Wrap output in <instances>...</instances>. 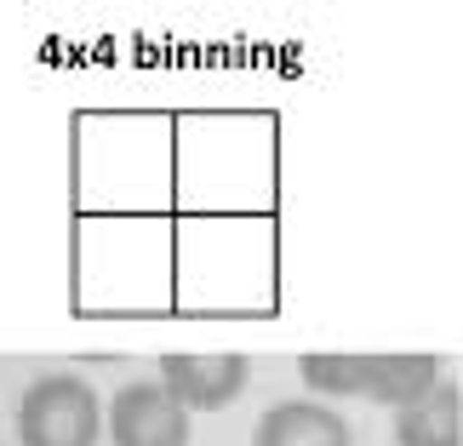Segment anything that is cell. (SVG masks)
<instances>
[{
    "label": "cell",
    "instance_id": "1",
    "mask_svg": "<svg viewBox=\"0 0 463 446\" xmlns=\"http://www.w3.org/2000/svg\"><path fill=\"white\" fill-rule=\"evenodd\" d=\"M103 406L92 384L75 372H41L17 401V441L24 446H98Z\"/></svg>",
    "mask_w": 463,
    "mask_h": 446
},
{
    "label": "cell",
    "instance_id": "2",
    "mask_svg": "<svg viewBox=\"0 0 463 446\" xmlns=\"http://www.w3.org/2000/svg\"><path fill=\"white\" fill-rule=\"evenodd\" d=\"M252 361L235 349H172L160 355V389L184 406V413H218L246 389Z\"/></svg>",
    "mask_w": 463,
    "mask_h": 446
},
{
    "label": "cell",
    "instance_id": "3",
    "mask_svg": "<svg viewBox=\"0 0 463 446\" xmlns=\"http://www.w3.org/2000/svg\"><path fill=\"white\" fill-rule=\"evenodd\" d=\"M115 446H189V413L160 384H127L109 401Z\"/></svg>",
    "mask_w": 463,
    "mask_h": 446
},
{
    "label": "cell",
    "instance_id": "4",
    "mask_svg": "<svg viewBox=\"0 0 463 446\" xmlns=\"http://www.w3.org/2000/svg\"><path fill=\"white\" fill-rule=\"evenodd\" d=\"M395 446H463V389L430 384L418 401L395 406Z\"/></svg>",
    "mask_w": 463,
    "mask_h": 446
},
{
    "label": "cell",
    "instance_id": "5",
    "mask_svg": "<svg viewBox=\"0 0 463 446\" xmlns=\"http://www.w3.org/2000/svg\"><path fill=\"white\" fill-rule=\"evenodd\" d=\"M252 446H354L349 423L320 401H280L258 418Z\"/></svg>",
    "mask_w": 463,
    "mask_h": 446
},
{
    "label": "cell",
    "instance_id": "6",
    "mask_svg": "<svg viewBox=\"0 0 463 446\" xmlns=\"http://www.w3.org/2000/svg\"><path fill=\"white\" fill-rule=\"evenodd\" d=\"M435 378H440L435 355H423V349H412V355H366L361 395L383 401V406H406V401H418Z\"/></svg>",
    "mask_w": 463,
    "mask_h": 446
}]
</instances>
